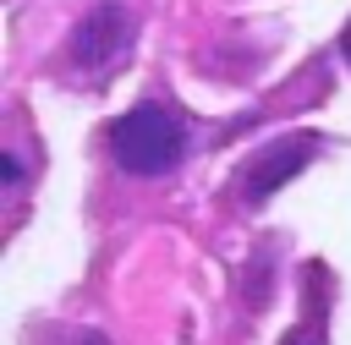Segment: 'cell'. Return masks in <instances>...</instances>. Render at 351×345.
I'll return each instance as SVG.
<instances>
[{
	"mask_svg": "<svg viewBox=\"0 0 351 345\" xmlns=\"http://www.w3.org/2000/svg\"><path fill=\"white\" fill-rule=\"evenodd\" d=\"M132 38H137L132 5H126V0H93V5L77 16L71 38H66V60H71V71H82V77H104V71L132 49Z\"/></svg>",
	"mask_w": 351,
	"mask_h": 345,
	"instance_id": "obj_2",
	"label": "cell"
},
{
	"mask_svg": "<svg viewBox=\"0 0 351 345\" xmlns=\"http://www.w3.org/2000/svg\"><path fill=\"white\" fill-rule=\"evenodd\" d=\"M77 345H110V340H104V334H99V329H93V334H82V340H77Z\"/></svg>",
	"mask_w": 351,
	"mask_h": 345,
	"instance_id": "obj_5",
	"label": "cell"
},
{
	"mask_svg": "<svg viewBox=\"0 0 351 345\" xmlns=\"http://www.w3.org/2000/svg\"><path fill=\"white\" fill-rule=\"evenodd\" d=\"M313 148H318V137H313V131H296V137H280V142H269L263 153H252V159L236 170V192H241V203H247V208L269 203L285 181H296V175L307 170Z\"/></svg>",
	"mask_w": 351,
	"mask_h": 345,
	"instance_id": "obj_3",
	"label": "cell"
},
{
	"mask_svg": "<svg viewBox=\"0 0 351 345\" xmlns=\"http://www.w3.org/2000/svg\"><path fill=\"white\" fill-rule=\"evenodd\" d=\"M104 142H110V159L126 175H165L186 153V126L165 104H132L126 115L110 120Z\"/></svg>",
	"mask_w": 351,
	"mask_h": 345,
	"instance_id": "obj_1",
	"label": "cell"
},
{
	"mask_svg": "<svg viewBox=\"0 0 351 345\" xmlns=\"http://www.w3.org/2000/svg\"><path fill=\"white\" fill-rule=\"evenodd\" d=\"M0 181H5V192H16V186H22V159H16L11 148L0 153Z\"/></svg>",
	"mask_w": 351,
	"mask_h": 345,
	"instance_id": "obj_4",
	"label": "cell"
},
{
	"mask_svg": "<svg viewBox=\"0 0 351 345\" xmlns=\"http://www.w3.org/2000/svg\"><path fill=\"white\" fill-rule=\"evenodd\" d=\"M285 345H324V340H307V334H291Z\"/></svg>",
	"mask_w": 351,
	"mask_h": 345,
	"instance_id": "obj_6",
	"label": "cell"
}]
</instances>
